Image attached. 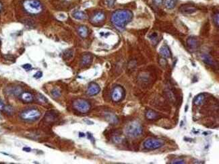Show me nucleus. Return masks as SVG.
Segmentation results:
<instances>
[{"label":"nucleus","instance_id":"obj_1","mask_svg":"<svg viewBox=\"0 0 219 164\" xmlns=\"http://www.w3.org/2000/svg\"><path fill=\"white\" fill-rule=\"evenodd\" d=\"M133 18L132 12L130 10H119L112 14L111 22L119 30H123Z\"/></svg>","mask_w":219,"mask_h":164},{"label":"nucleus","instance_id":"obj_2","mask_svg":"<svg viewBox=\"0 0 219 164\" xmlns=\"http://www.w3.org/2000/svg\"><path fill=\"white\" fill-rule=\"evenodd\" d=\"M125 133L129 137H138L142 133V127L140 123L138 122H131L125 127Z\"/></svg>","mask_w":219,"mask_h":164},{"label":"nucleus","instance_id":"obj_3","mask_svg":"<svg viewBox=\"0 0 219 164\" xmlns=\"http://www.w3.org/2000/svg\"><path fill=\"white\" fill-rule=\"evenodd\" d=\"M23 6L26 11L32 14H38L42 10V6L38 0H26Z\"/></svg>","mask_w":219,"mask_h":164},{"label":"nucleus","instance_id":"obj_4","mask_svg":"<svg viewBox=\"0 0 219 164\" xmlns=\"http://www.w3.org/2000/svg\"><path fill=\"white\" fill-rule=\"evenodd\" d=\"M41 116V112L37 109L32 108L28 109L23 111L20 116L23 120H35L38 119Z\"/></svg>","mask_w":219,"mask_h":164},{"label":"nucleus","instance_id":"obj_5","mask_svg":"<svg viewBox=\"0 0 219 164\" xmlns=\"http://www.w3.org/2000/svg\"><path fill=\"white\" fill-rule=\"evenodd\" d=\"M74 108L81 113H86L91 109V104L85 100L78 99L74 102Z\"/></svg>","mask_w":219,"mask_h":164},{"label":"nucleus","instance_id":"obj_6","mask_svg":"<svg viewBox=\"0 0 219 164\" xmlns=\"http://www.w3.org/2000/svg\"><path fill=\"white\" fill-rule=\"evenodd\" d=\"M164 145V141L161 139H149L144 142V147L147 149H156L161 147Z\"/></svg>","mask_w":219,"mask_h":164},{"label":"nucleus","instance_id":"obj_7","mask_svg":"<svg viewBox=\"0 0 219 164\" xmlns=\"http://www.w3.org/2000/svg\"><path fill=\"white\" fill-rule=\"evenodd\" d=\"M125 95L124 89L120 86H117L113 88L111 93V98L114 102H117L123 98Z\"/></svg>","mask_w":219,"mask_h":164},{"label":"nucleus","instance_id":"obj_8","mask_svg":"<svg viewBox=\"0 0 219 164\" xmlns=\"http://www.w3.org/2000/svg\"><path fill=\"white\" fill-rule=\"evenodd\" d=\"M187 45L190 51H195L200 47V42L197 38L191 37L187 40Z\"/></svg>","mask_w":219,"mask_h":164},{"label":"nucleus","instance_id":"obj_9","mask_svg":"<svg viewBox=\"0 0 219 164\" xmlns=\"http://www.w3.org/2000/svg\"><path fill=\"white\" fill-rule=\"evenodd\" d=\"M100 90V88L99 85L93 82V83H90V85L88 86V88L87 89V94L90 95V96H95V95L99 93Z\"/></svg>","mask_w":219,"mask_h":164},{"label":"nucleus","instance_id":"obj_10","mask_svg":"<svg viewBox=\"0 0 219 164\" xmlns=\"http://www.w3.org/2000/svg\"><path fill=\"white\" fill-rule=\"evenodd\" d=\"M105 19V15L103 12H98L93 15L91 18V22L93 24H99V23L104 21Z\"/></svg>","mask_w":219,"mask_h":164},{"label":"nucleus","instance_id":"obj_11","mask_svg":"<svg viewBox=\"0 0 219 164\" xmlns=\"http://www.w3.org/2000/svg\"><path fill=\"white\" fill-rule=\"evenodd\" d=\"M196 8L194 6H191V5H182V6L180 7L179 8V11L181 12L183 14H191L192 13L195 12L196 11Z\"/></svg>","mask_w":219,"mask_h":164},{"label":"nucleus","instance_id":"obj_12","mask_svg":"<svg viewBox=\"0 0 219 164\" xmlns=\"http://www.w3.org/2000/svg\"><path fill=\"white\" fill-rule=\"evenodd\" d=\"M160 54L164 58H169L171 56V51L167 45H164L160 48Z\"/></svg>","mask_w":219,"mask_h":164},{"label":"nucleus","instance_id":"obj_13","mask_svg":"<svg viewBox=\"0 0 219 164\" xmlns=\"http://www.w3.org/2000/svg\"><path fill=\"white\" fill-rule=\"evenodd\" d=\"M20 98H21L22 101L27 102V103L32 102L33 100H34V97H33L32 94L29 93V92H24V93H22L21 96H20Z\"/></svg>","mask_w":219,"mask_h":164},{"label":"nucleus","instance_id":"obj_14","mask_svg":"<svg viewBox=\"0 0 219 164\" xmlns=\"http://www.w3.org/2000/svg\"><path fill=\"white\" fill-rule=\"evenodd\" d=\"M92 61V57L90 54L84 55L82 58V64L83 65H88L91 63Z\"/></svg>","mask_w":219,"mask_h":164},{"label":"nucleus","instance_id":"obj_15","mask_svg":"<svg viewBox=\"0 0 219 164\" xmlns=\"http://www.w3.org/2000/svg\"><path fill=\"white\" fill-rule=\"evenodd\" d=\"M105 119H106L108 122L111 123V124H116L118 122L117 116L111 113H107L105 114Z\"/></svg>","mask_w":219,"mask_h":164},{"label":"nucleus","instance_id":"obj_16","mask_svg":"<svg viewBox=\"0 0 219 164\" xmlns=\"http://www.w3.org/2000/svg\"><path fill=\"white\" fill-rule=\"evenodd\" d=\"M78 32L79 34L80 35V37L82 38H86L88 36V29L86 26H80L78 28Z\"/></svg>","mask_w":219,"mask_h":164},{"label":"nucleus","instance_id":"obj_17","mask_svg":"<svg viewBox=\"0 0 219 164\" xmlns=\"http://www.w3.org/2000/svg\"><path fill=\"white\" fill-rule=\"evenodd\" d=\"M146 116L149 120H154L158 117V114H157L155 111H152V110H149V111H148L147 112H146Z\"/></svg>","mask_w":219,"mask_h":164},{"label":"nucleus","instance_id":"obj_18","mask_svg":"<svg viewBox=\"0 0 219 164\" xmlns=\"http://www.w3.org/2000/svg\"><path fill=\"white\" fill-rule=\"evenodd\" d=\"M73 16L74 18L77 20H84L86 18L85 13L82 11H76L73 14Z\"/></svg>","mask_w":219,"mask_h":164},{"label":"nucleus","instance_id":"obj_19","mask_svg":"<svg viewBox=\"0 0 219 164\" xmlns=\"http://www.w3.org/2000/svg\"><path fill=\"white\" fill-rule=\"evenodd\" d=\"M177 0H165L164 5L167 9H173L176 6Z\"/></svg>","mask_w":219,"mask_h":164},{"label":"nucleus","instance_id":"obj_20","mask_svg":"<svg viewBox=\"0 0 219 164\" xmlns=\"http://www.w3.org/2000/svg\"><path fill=\"white\" fill-rule=\"evenodd\" d=\"M202 60L204 61V63H206V64H208V65H213L215 63H214V61L212 58H211L208 55H202Z\"/></svg>","mask_w":219,"mask_h":164},{"label":"nucleus","instance_id":"obj_21","mask_svg":"<svg viewBox=\"0 0 219 164\" xmlns=\"http://www.w3.org/2000/svg\"><path fill=\"white\" fill-rule=\"evenodd\" d=\"M204 100V96L203 94H200L199 96H198L196 98L194 99V102L195 105H200Z\"/></svg>","mask_w":219,"mask_h":164},{"label":"nucleus","instance_id":"obj_22","mask_svg":"<svg viewBox=\"0 0 219 164\" xmlns=\"http://www.w3.org/2000/svg\"><path fill=\"white\" fill-rule=\"evenodd\" d=\"M51 94L53 95V96L54 98H58L61 96V93L59 89H58L57 88L53 89L52 91H51Z\"/></svg>","mask_w":219,"mask_h":164},{"label":"nucleus","instance_id":"obj_23","mask_svg":"<svg viewBox=\"0 0 219 164\" xmlns=\"http://www.w3.org/2000/svg\"><path fill=\"white\" fill-rule=\"evenodd\" d=\"M37 98H38V100L41 103H46V102H47V100L45 98V97L43 95L41 94H38Z\"/></svg>","mask_w":219,"mask_h":164},{"label":"nucleus","instance_id":"obj_24","mask_svg":"<svg viewBox=\"0 0 219 164\" xmlns=\"http://www.w3.org/2000/svg\"><path fill=\"white\" fill-rule=\"evenodd\" d=\"M172 163H179V164H182V163H185L184 160L183 159H175L172 161Z\"/></svg>","mask_w":219,"mask_h":164},{"label":"nucleus","instance_id":"obj_25","mask_svg":"<svg viewBox=\"0 0 219 164\" xmlns=\"http://www.w3.org/2000/svg\"><path fill=\"white\" fill-rule=\"evenodd\" d=\"M153 4L156 6H161L163 4V0H153Z\"/></svg>","mask_w":219,"mask_h":164},{"label":"nucleus","instance_id":"obj_26","mask_svg":"<svg viewBox=\"0 0 219 164\" xmlns=\"http://www.w3.org/2000/svg\"><path fill=\"white\" fill-rule=\"evenodd\" d=\"M214 22H215V24H216V26H218V25H219V15H218V13H217L216 15H215V17H214Z\"/></svg>","mask_w":219,"mask_h":164},{"label":"nucleus","instance_id":"obj_27","mask_svg":"<svg viewBox=\"0 0 219 164\" xmlns=\"http://www.w3.org/2000/svg\"><path fill=\"white\" fill-rule=\"evenodd\" d=\"M22 68L24 69L25 70L27 71H29L30 70H31L32 69V65H30V64H24V65H22Z\"/></svg>","mask_w":219,"mask_h":164},{"label":"nucleus","instance_id":"obj_28","mask_svg":"<svg viewBox=\"0 0 219 164\" xmlns=\"http://www.w3.org/2000/svg\"><path fill=\"white\" fill-rule=\"evenodd\" d=\"M115 0H105V3L107 4V5L109 7H112L114 4Z\"/></svg>","mask_w":219,"mask_h":164},{"label":"nucleus","instance_id":"obj_29","mask_svg":"<svg viewBox=\"0 0 219 164\" xmlns=\"http://www.w3.org/2000/svg\"><path fill=\"white\" fill-rule=\"evenodd\" d=\"M4 109H5V111L7 112V113H12L13 112V108L10 106H7V107L4 106Z\"/></svg>","mask_w":219,"mask_h":164},{"label":"nucleus","instance_id":"obj_30","mask_svg":"<svg viewBox=\"0 0 219 164\" xmlns=\"http://www.w3.org/2000/svg\"><path fill=\"white\" fill-rule=\"evenodd\" d=\"M42 75H43L42 72H41V71H38L37 73H36L35 74L34 78H36V79H39V78H41V77H42Z\"/></svg>","mask_w":219,"mask_h":164},{"label":"nucleus","instance_id":"obj_31","mask_svg":"<svg viewBox=\"0 0 219 164\" xmlns=\"http://www.w3.org/2000/svg\"><path fill=\"white\" fill-rule=\"evenodd\" d=\"M156 38H157V34H156V33H153V34L150 36V39L151 40L156 39Z\"/></svg>","mask_w":219,"mask_h":164},{"label":"nucleus","instance_id":"obj_32","mask_svg":"<svg viewBox=\"0 0 219 164\" xmlns=\"http://www.w3.org/2000/svg\"><path fill=\"white\" fill-rule=\"evenodd\" d=\"M23 151H24L26 152H30L31 151V149L29 147H24L23 148Z\"/></svg>","mask_w":219,"mask_h":164},{"label":"nucleus","instance_id":"obj_33","mask_svg":"<svg viewBox=\"0 0 219 164\" xmlns=\"http://www.w3.org/2000/svg\"><path fill=\"white\" fill-rule=\"evenodd\" d=\"M4 109V105L2 103L1 101H0V111H2V110Z\"/></svg>","mask_w":219,"mask_h":164},{"label":"nucleus","instance_id":"obj_34","mask_svg":"<svg viewBox=\"0 0 219 164\" xmlns=\"http://www.w3.org/2000/svg\"><path fill=\"white\" fill-rule=\"evenodd\" d=\"M1 7H2V4H1V3H0V11H1Z\"/></svg>","mask_w":219,"mask_h":164}]
</instances>
